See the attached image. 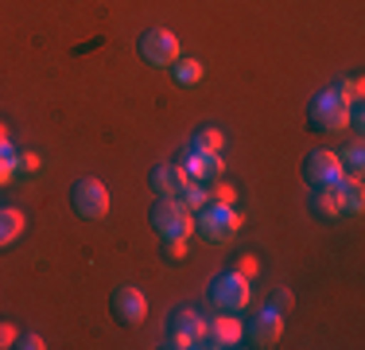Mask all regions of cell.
<instances>
[{"label":"cell","mask_w":365,"mask_h":350,"mask_svg":"<svg viewBox=\"0 0 365 350\" xmlns=\"http://www.w3.org/2000/svg\"><path fill=\"white\" fill-rule=\"evenodd\" d=\"M311 125L319 133H342L350 129V101L330 86V90H319L315 101H311Z\"/></svg>","instance_id":"obj_1"},{"label":"cell","mask_w":365,"mask_h":350,"mask_svg":"<svg viewBox=\"0 0 365 350\" xmlns=\"http://www.w3.org/2000/svg\"><path fill=\"white\" fill-rule=\"evenodd\" d=\"M152 226L163 241L190 238V234H195V214H190L179 199H160V203L152 206Z\"/></svg>","instance_id":"obj_2"},{"label":"cell","mask_w":365,"mask_h":350,"mask_svg":"<svg viewBox=\"0 0 365 350\" xmlns=\"http://www.w3.org/2000/svg\"><path fill=\"white\" fill-rule=\"evenodd\" d=\"M195 230L202 234L206 241H233L241 230V214L233 206H218V203H206L195 214Z\"/></svg>","instance_id":"obj_3"},{"label":"cell","mask_w":365,"mask_h":350,"mask_svg":"<svg viewBox=\"0 0 365 350\" xmlns=\"http://www.w3.org/2000/svg\"><path fill=\"white\" fill-rule=\"evenodd\" d=\"M210 300L218 304V311L241 315V311L249 308V300H253V284H249V276H241L237 269H233V273L214 276V284H210Z\"/></svg>","instance_id":"obj_4"},{"label":"cell","mask_w":365,"mask_h":350,"mask_svg":"<svg viewBox=\"0 0 365 350\" xmlns=\"http://www.w3.org/2000/svg\"><path fill=\"white\" fill-rule=\"evenodd\" d=\"M140 55H144V63H152V66L163 70V66H175L179 63L182 47H179V39L168 28H152V31L140 35Z\"/></svg>","instance_id":"obj_5"},{"label":"cell","mask_w":365,"mask_h":350,"mask_svg":"<svg viewBox=\"0 0 365 350\" xmlns=\"http://www.w3.org/2000/svg\"><path fill=\"white\" fill-rule=\"evenodd\" d=\"M168 346L171 350L206 346V319L198 311H175L168 323Z\"/></svg>","instance_id":"obj_6"},{"label":"cell","mask_w":365,"mask_h":350,"mask_svg":"<svg viewBox=\"0 0 365 350\" xmlns=\"http://www.w3.org/2000/svg\"><path fill=\"white\" fill-rule=\"evenodd\" d=\"M74 210L78 218H90V222H98V218L109 214V191L101 179H78L74 187Z\"/></svg>","instance_id":"obj_7"},{"label":"cell","mask_w":365,"mask_h":350,"mask_svg":"<svg viewBox=\"0 0 365 350\" xmlns=\"http://www.w3.org/2000/svg\"><path fill=\"white\" fill-rule=\"evenodd\" d=\"M303 175H307L311 187H323V183H342L346 179L342 164H338V152H327V148H323V152H311L307 156Z\"/></svg>","instance_id":"obj_8"},{"label":"cell","mask_w":365,"mask_h":350,"mask_svg":"<svg viewBox=\"0 0 365 350\" xmlns=\"http://www.w3.org/2000/svg\"><path fill=\"white\" fill-rule=\"evenodd\" d=\"M249 339H253V346H276L284 339V311L276 304L257 311L253 323H249Z\"/></svg>","instance_id":"obj_9"},{"label":"cell","mask_w":365,"mask_h":350,"mask_svg":"<svg viewBox=\"0 0 365 350\" xmlns=\"http://www.w3.org/2000/svg\"><path fill=\"white\" fill-rule=\"evenodd\" d=\"M241 339H245V327H241V315H218L214 323H206V346L214 350H233L241 346Z\"/></svg>","instance_id":"obj_10"},{"label":"cell","mask_w":365,"mask_h":350,"mask_svg":"<svg viewBox=\"0 0 365 350\" xmlns=\"http://www.w3.org/2000/svg\"><path fill=\"white\" fill-rule=\"evenodd\" d=\"M113 311H117V319L128 323V327L144 323V315H148L144 292H140V288H133V284H120L117 292H113Z\"/></svg>","instance_id":"obj_11"},{"label":"cell","mask_w":365,"mask_h":350,"mask_svg":"<svg viewBox=\"0 0 365 350\" xmlns=\"http://www.w3.org/2000/svg\"><path fill=\"white\" fill-rule=\"evenodd\" d=\"M342 183H323V187L311 191V210H315L319 218H327V222H334V218L346 214V187Z\"/></svg>","instance_id":"obj_12"},{"label":"cell","mask_w":365,"mask_h":350,"mask_svg":"<svg viewBox=\"0 0 365 350\" xmlns=\"http://www.w3.org/2000/svg\"><path fill=\"white\" fill-rule=\"evenodd\" d=\"M187 171L179 168V164H155L152 168V191L160 199H179L182 191H187Z\"/></svg>","instance_id":"obj_13"},{"label":"cell","mask_w":365,"mask_h":350,"mask_svg":"<svg viewBox=\"0 0 365 350\" xmlns=\"http://www.w3.org/2000/svg\"><path fill=\"white\" fill-rule=\"evenodd\" d=\"M24 234V214L16 206H0V249L12 245Z\"/></svg>","instance_id":"obj_14"},{"label":"cell","mask_w":365,"mask_h":350,"mask_svg":"<svg viewBox=\"0 0 365 350\" xmlns=\"http://www.w3.org/2000/svg\"><path fill=\"white\" fill-rule=\"evenodd\" d=\"M190 148H195L198 156H222V152H225V136H222V129H198L195 140H190Z\"/></svg>","instance_id":"obj_15"},{"label":"cell","mask_w":365,"mask_h":350,"mask_svg":"<svg viewBox=\"0 0 365 350\" xmlns=\"http://www.w3.org/2000/svg\"><path fill=\"white\" fill-rule=\"evenodd\" d=\"M346 214H361L365 210V187H361V175H346Z\"/></svg>","instance_id":"obj_16"},{"label":"cell","mask_w":365,"mask_h":350,"mask_svg":"<svg viewBox=\"0 0 365 350\" xmlns=\"http://www.w3.org/2000/svg\"><path fill=\"white\" fill-rule=\"evenodd\" d=\"M179 203L187 206L190 214H198V210L210 203V195H206V183H195V179H190V183H187V191L179 195Z\"/></svg>","instance_id":"obj_17"},{"label":"cell","mask_w":365,"mask_h":350,"mask_svg":"<svg viewBox=\"0 0 365 350\" xmlns=\"http://www.w3.org/2000/svg\"><path fill=\"white\" fill-rule=\"evenodd\" d=\"M175 82L179 86H195V82H202V63H198V59H179L175 66Z\"/></svg>","instance_id":"obj_18"},{"label":"cell","mask_w":365,"mask_h":350,"mask_svg":"<svg viewBox=\"0 0 365 350\" xmlns=\"http://www.w3.org/2000/svg\"><path fill=\"white\" fill-rule=\"evenodd\" d=\"M338 164H342L346 175H361V168H365V148L361 144H350L346 152H338Z\"/></svg>","instance_id":"obj_19"},{"label":"cell","mask_w":365,"mask_h":350,"mask_svg":"<svg viewBox=\"0 0 365 350\" xmlns=\"http://www.w3.org/2000/svg\"><path fill=\"white\" fill-rule=\"evenodd\" d=\"M16 148H12V140H8V144H0V187H4L8 179H12L16 175Z\"/></svg>","instance_id":"obj_20"},{"label":"cell","mask_w":365,"mask_h":350,"mask_svg":"<svg viewBox=\"0 0 365 350\" xmlns=\"http://www.w3.org/2000/svg\"><path fill=\"white\" fill-rule=\"evenodd\" d=\"M206 195H210V203H218V206H233L237 203V191L230 187V183H214V187H206Z\"/></svg>","instance_id":"obj_21"},{"label":"cell","mask_w":365,"mask_h":350,"mask_svg":"<svg viewBox=\"0 0 365 350\" xmlns=\"http://www.w3.org/2000/svg\"><path fill=\"white\" fill-rule=\"evenodd\" d=\"M334 90H338L346 101L354 105V101H361V78H358V74H354V78H342V82H338Z\"/></svg>","instance_id":"obj_22"},{"label":"cell","mask_w":365,"mask_h":350,"mask_svg":"<svg viewBox=\"0 0 365 350\" xmlns=\"http://www.w3.org/2000/svg\"><path fill=\"white\" fill-rule=\"evenodd\" d=\"M237 273H241V276H249V280H253V276L260 273V261L253 257V253H245V257H237Z\"/></svg>","instance_id":"obj_23"},{"label":"cell","mask_w":365,"mask_h":350,"mask_svg":"<svg viewBox=\"0 0 365 350\" xmlns=\"http://www.w3.org/2000/svg\"><path fill=\"white\" fill-rule=\"evenodd\" d=\"M190 253V238H175V241H168V257L171 261H182Z\"/></svg>","instance_id":"obj_24"},{"label":"cell","mask_w":365,"mask_h":350,"mask_svg":"<svg viewBox=\"0 0 365 350\" xmlns=\"http://www.w3.org/2000/svg\"><path fill=\"white\" fill-rule=\"evenodd\" d=\"M39 168V152H20L16 156V171H36Z\"/></svg>","instance_id":"obj_25"},{"label":"cell","mask_w":365,"mask_h":350,"mask_svg":"<svg viewBox=\"0 0 365 350\" xmlns=\"http://www.w3.org/2000/svg\"><path fill=\"white\" fill-rule=\"evenodd\" d=\"M16 346H20V350H43L47 343H43L39 335H16Z\"/></svg>","instance_id":"obj_26"},{"label":"cell","mask_w":365,"mask_h":350,"mask_svg":"<svg viewBox=\"0 0 365 350\" xmlns=\"http://www.w3.org/2000/svg\"><path fill=\"white\" fill-rule=\"evenodd\" d=\"M4 346H16V327L0 323V350H4Z\"/></svg>","instance_id":"obj_27"},{"label":"cell","mask_w":365,"mask_h":350,"mask_svg":"<svg viewBox=\"0 0 365 350\" xmlns=\"http://www.w3.org/2000/svg\"><path fill=\"white\" fill-rule=\"evenodd\" d=\"M0 144H8V129L4 125H0Z\"/></svg>","instance_id":"obj_28"}]
</instances>
